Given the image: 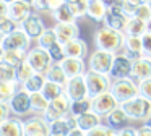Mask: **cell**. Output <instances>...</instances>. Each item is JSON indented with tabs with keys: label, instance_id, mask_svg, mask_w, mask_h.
I'll use <instances>...</instances> for the list:
<instances>
[{
	"label": "cell",
	"instance_id": "cell-56",
	"mask_svg": "<svg viewBox=\"0 0 151 136\" xmlns=\"http://www.w3.org/2000/svg\"><path fill=\"white\" fill-rule=\"evenodd\" d=\"M143 125H146L148 128H151V117H150V118H146V120H145V123H143Z\"/></svg>",
	"mask_w": 151,
	"mask_h": 136
},
{
	"label": "cell",
	"instance_id": "cell-49",
	"mask_svg": "<svg viewBox=\"0 0 151 136\" xmlns=\"http://www.w3.org/2000/svg\"><path fill=\"white\" fill-rule=\"evenodd\" d=\"M117 135L119 136H137V128H133V126H125V128L119 130Z\"/></svg>",
	"mask_w": 151,
	"mask_h": 136
},
{
	"label": "cell",
	"instance_id": "cell-42",
	"mask_svg": "<svg viewBox=\"0 0 151 136\" xmlns=\"http://www.w3.org/2000/svg\"><path fill=\"white\" fill-rule=\"evenodd\" d=\"M133 18H138L141 21H146L148 24H151V8H150V3H143V5L138 6L137 13H135Z\"/></svg>",
	"mask_w": 151,
	"mask_h": 136
},
{
	"label": "cell",
	"instance_id": "cell-1",
	"mask_svg": "<svg viewBox=\"0 0 151 136\" xmlns=\"http://www.w3.org/2000/svg\"><path fill=\"white\" fill-rule=\"evenodd\" d=\"M94 45L99 50H106V52H112V54H120L124 52V44H125V34L120 31L111 29L107 26L96 29L94 36Z\"/></svg>",
	"mask_w": 151,
	"mask_h": 136
},
{
	"label": "cell",
	"instance_id": "cell-8",
	"mask_svg": "<svg viewBox=\"0 0 151 136\" xmlns=\"http://www.w3.org/2000/svg\"><path fill=\"white\" fill-rule=\"evenodd\" d=\"M114 57L115 54H112V52L96 49L88 58V70L96 71V73H102V74H109L112 63H114Z\"/></svg>",
	"mask_w": 151,
	"mask_h": 136
},
{
	"label": "cell",
	"instance_id": "cell-31",
	"mask_svg": "<svg viewBox=\"0 0 151 136\" xmlns=\"http://www.w3.org/2000/svg\"><path fill=\"white\" fill-rule=\"evenodd\" d=\"M47 107H49V100L44 97L42 92L31 94V112H34L36 115H44Z\"/></svg>",
	"mask_w": 151,
	"mask_h": 136
},
{
	"label": "cell",
	"instance_id": "cell-47",
	"mask_svg": "<svg viewBox=\"0 0 151 136\" xmlns=\"http://www.w3.org/2000/svg\"><path fill=\"white\" fill-rule=\"evenodd\" d=\"M86 136H107V126H106V125L96 126V128L86 131Z\"/></svg>",
	"mask_w": 151,
	"mask_h": 136
},
{
	"label": "cell",
	"instance_id": "cell-21",
	"mask_svg": "<svg viewBox=\"0 0 151 136\" xmlns=\"http://www.w3.org/2000/svg\"><path fill=\"white\" fill-rule=\"evenodd\" d=\"M63 52L65 57H73V58H83L85 60L88 55V44L85 39L76 37L73 41H68L63 44Z\"/></svg>",
	"mask_w": 151,
	"mask_h": 136
},
{
	"label": "cell",
	"instance_id": "cell-45",
	"mask_svg": "<svg viewBox=\"0 0 151 136\" xmlns=\"http://www.w3.org/2000/svg\"><path fill=\"white\" fill-rule=\"evenodd\" d=\"M17 28H18V24H17V23H15L12 18H8V16L0 21V32H2L4 36H7V34H10V32H13Z\"/></svg>",
	"mask_w": 151,
	"mask_h": 136
},
{
	"label": "cell",
	"instance_id": "cell-30",
	"mask_svg": "<svg viewBox=\"0 0 151 136\" xmlns=\"http://www.w3.org/2000/svg\"><path fill=\"white\" fill-rule=\"evenodd\" d=\"M46 78L49 81H52V83L62 84V86H65V83L68 81V78H67L63 68L60 67V63H52V67H50L46 73Z\"/></svg>",
	"mask_w": 151,
	"mask_h": 136
},
{
	"label": "cell",
	"instance_id": "cell-55",
	"mask_svg": "<svg viewBox=\"0 0 151 136\" xmlns=\"http://www.w3.org/2000/svg\"><path fill=\"white\" fill-rule=\"evenodd\" d=\"M102 2H104V3H106V5H107V6H109V5H112V3H117V2H119V0H102Z\"/></svg>",
	"mask_w": 151,
	"mask_h": 136
},
{
	"label": "cell",
	"instance_id": "cell-29",
	"mask_svg": "<svg viewBox=\"0 0 151 136\" xmlns=\"http://www.w3.org/2000/svg\"><path fill=\"white\" fill-rule=\"evenodd\" d=\"M46 81H47L46 74H42V73H34L33 76L29 78V79L24 81V83L21 84V87H23L26 92H29V94L41 92V91H42V87H44V84H46Z\"/></svg>",
	"mask_w": 151,
	"mask_h": 136
},
{
	"label": "cell",
	"instance_id": "cell-19",
	"mask_svg": "<svg viewBox=\"0 0 151 136\" xmlns=\"http://www.w3.org/2000/svg\"><path fill=\"white\" fill-rule=\"evenodd\" d=\"M54 29H55L57 39H59L60 44H65L68 41L80 37V26L76 24V21L75 23H55Z\"/></svg>",
	"mask_w": 151,
	"mask_h": 136
},
{
	"label": "cell",
	"instance_id": "cell-35",
	"mask_svg": "<svg viewBox=\"0 0 151 136\" xmlns=\"http://www.w3.org/2000/svg\"><path fill=\"white\" fill-rule=\"evenodd\" d=\"M18 87H20V84L17 81L15 83H0V102L8 104L13 94L18 91Z\"/></svg>",
	"mask_w": 151,
	"mask_h": 136
},
{
	"label": "cell",
	"instance_id": "cell-54",
	"mask_svg": "<svg viewBox=\"0 0 151 136\" xmlns=\"http://www.w3.org/2000/svg\"><path fill=\"white\" fill-rule=\"evenodd\" d=\"M107 136H119V135H117V131H114V130L107 128Z\"/></svg>",
	"mask_w": 151,
	"mask_h": 136
},
{
	"label": "cell",
	"instance_id": "cell-4",
	"mask_svg": "<svg viewBox=\"0 0 151 136\" xmlns=\"http://www.w3.org/2000/svg\"><path fill=\"white\" fill-rule=\"evenodd\" d=\"M85 81H86V86H88L89 99L111 91V86H112V79L109 74L96 73V71H91V70H88L85 73Z\"/></svg>",
	"mask_w": 151,
	"mask_h": 136
},
{
	"label": "cell",
	"instance_id": "cell-33",
	"mask_svg": "<svg viewBox=\"0 0 151 136\" xmlns=\"http://www.w3.org/2000/svg\"><path fill=\"white\" fill-rule=\"evenodd\" d=\"M41 92H42L44 97L50 102V100L57 99L59 96H62V94H63V86H62V84H57V83H52V81L47 79Z\"/></svg>",
	"mask_w": 151,
	"mask_h": 136
},
{
	"label": "cell",
	"instance_id": "cell-15",
	"mask_svg": "<svg viewBox=\"0 0 151 136\" xmlns=\"http://www.w3.org/2000/svg\"><path fill=\"white\" fill-rule=\"evenodd\" d=\"M33 13H34L33 3L23 2V0H15L8 5V18H12L18 26L23 24Z\"/></svg>",
	"mask_w": 151,
	"mask_h": 136
},
{
	"label": "cell",
	"instance_id": "cell-17",
	"mask_svg": "<svg viewBox=\"0 0 151 136\" xmlns=\"http://www.w3.org/2000/svg\"><path fill=\"white\" fill-rule=\"evenodd\" d=\"M130 78H133L135 81H143L151 78V57L141 55L138 58H133Z\"/></svg>",
	"mask_w": 151,
	"mask_h": 136
},
{
	"label": "cell",
	"instance_id": "cell-9",
	"mask_svg": "<svg viewBox=\"0 0 151 136\" xmlns=\"http://www.w3.org/2000/svg\"><path fill=\"white\" fill-rule=\"evenodd\" d=\"M128 19H130V16H127L124 13L120 0H119L117 3H112V5L107 6V15H106V19H104V26L124 32L128 24Z\"/></svg>",
	"mask_w": 151,
	"mask_h": 136
},
{
	"label": "cell",
	"instance_id": "cell-18",
	"mask_svg": "<svg viewBox=\"0 0 151 136\" xmlns=\"http://www.w3.org/2000/svg\"><path fill=\"white\" fill-rule=\"evenodd\" d=\"M78 128V122H76V117L75 115H67L63 118L59 120H54L50 122V133L52 135H63V136H68L73 130Z\"/></svg>",
	"mask_w": 151,
	"mask_h": 136
},
{
	"label": "cell",
	"instance_id": "cell-51",
	"mask_svg": "<svg viewBox=\"0 0 151 136\" xmlns=\"http://www.w3.org/2000/svg\"><path fill=\"white\" fill-rule=\"evenodd\" d=\"M137 136H151V128H148L146 125L137 128Z\"/></svg>",
	"mask_w": 151,
	"mask_h": 136
},
{
	"label": "cell",
	"instance_id": "cell-16",
	"mask_svg": "<svg viewBox=\"0 0 151 136\" xmlns=\"http://www.w3.org/2000/svg\"><path fill=\"white\" fill-rule=\"evenodd\" d=\"M21 29H23L24 32L28 34V37L31 39V41H37V39L41 37V34H42L44 31H46V23H44V19L39 16V13L34 11L33 15L29 16V18L26 19V21L21 24Z\"/></svg>",
	"mask_w": 151,
	"mask_h": 136
},
{
	"label": "cell",
	"instance_id": "cell-23",
	"mask_svg": "<svg viewBox=\"0 0 151 136\" xmlns=\"http://www.w3.org/2000/svg\"><path fill=\"white\" fill-rule=\"evenodd\" d=\"M104 120H106V126H107V128L114 130V131H119V130L127 126V122L130 118H128L127 113L124 112V109L119 105L117 109H114L111 113H107V115L104 117Z\"/></svg>",
	"mask_w": 151,
	"mask_h": 136
},
{
	"label": "cell",
	"instance_id": "cell-37",
	"mask_svg": "<svg viewBox=\"0 0 151 136\" xmlns=\"http://www.w3.org/2000/svg\"><path fill=\"white\" fill-rule=\"evenodd\" d=\"M34 73H36V71H34V68L31 67L26 60H24L21 65H18V67H17V83L21 86V84H23L24 81L29 79Z\"/></svg>",
	"mask_w": 151,
	"mask_h": 136
},
{
	"label": "cell",
	"instance_id": "cell-3",
	"mask_svg": "<svg viewBox=\"0 0 151 136\" xmlns=\"http://www.w3.org/2000/svg\"><path fill=\"white\" fill-rule=\"evenodd\" d=\"M111 92L119 100V104H124L127 100H132L133 97L140 96V92H138V83L133 78H122V79L112 81Z\"/></svg>",
	"mask_w": 151,
	"mask_h": 136
},
{
	"label": "cell",
	"instance_id": "cell-41",
	"mask_svg": "<svg viewBox=\"0 0 151 136\" xmlns=\"http://www.w3.org/2000/svg\"><path fill=\"white\" fill-rule=\"evenodd\" d=\"M47 52H49V55H50V58H52L54 63H60V62H62L63 58H65V52H63V44H60V42L54 44Z\"/></svg>",
	"mask_w": 151,
	"mask_h": 136
},
{
	"label": "cell",
	"instance_id": "cell-28",
	"mask_svg": "<svg viewBox=\"0 0 151 136\" xmlns=\"http://www.w3.org/2000/svg\"><path fill=\"white\" fill-rule=\"evenodd\" d=\"M50 15L55 19V23H75L76 21V18H75V15H73L72 8H70L68 2H63L62 5L57 6Z\"/></svg>",
	"mask_w": 151,
	"mask_h": 136
},
{
	"label": "cell",
	"instance_id": "cell-38",
	"mask_svg": "<svg viewBox=\"0 0 151 136\" xmlns=\"http://www.w3.org/2000/svg\"><path fill=\"white\" fill-rule=\"evenodd\" d=\"M17 81V68L2 62L0 63V83H15Z\"/></svg>",
	"mask_w": 151,
	"mask_h": 136
},
{
	"label": "cell",
	"instance_id": "cell-57",
	"mask_svg": "<svg viewBox=\"0 0 151 136\" xmlns=\"http://www.w3.org/2000/svg\"><path fill=\"white\" fill-rule=\"evenodd\" d=\"M135 2H137L138 5H143V3H148L150 0H135Z\"/></svg>",
	"mask_w": 151,
	"mask_h": 136
},
{
	"label": "cell",
	"instance_id": "cell-5",
	"mask_svg": "<svg viewBox=\"0 0 151 136\" xmlns=\"http://www.w3.org/2000/svg\"><path fill=\"white\" fill-rule=\"evenodd\" d=\"M72 113V100L68 99L65 92L62 96H59L57 99L50 100L49 102V107L47 110L44 112V117H46L47 122H54V120H59V118H63V117L70 115Z\"/></svg>",
	"mask_w": 151,
	"mask_h": 136
},
{
	"label": "cell",
	"instance_id": "cell-7",
	"mask_svg": "<svg viewBox=\"0 0 151 136\" xmlns=\"http://www.w3.org/2000/svg\"><path fill=\"white\" fill-rule=\"evenodd\" d=\"M31 39L28 37V34L21 29V26H18L13 32L4 36L2 39V45L5 50H20V52H28L31 49Z\"/></svg>",
	"mask_w": 151,
	"mask_h": 136
},
{
	"label": "cell",
	"instance_id": "cell-32",
	"mask_svg": "<svg viewBox=\"0 0 151 136\" xmlns=\"http://www.w3.org/2000/svg\"><path fill=\"white\" fill-rule=\"evenodd\" d=\"M37 45H39L41 49H44V50H49L50 47H52L54 44H57L59 42V39H57V34H55V29L54 28H47L46 31L41 34V37L37 39Z\"/></svg>",
	"mask_w": 151,
	"mask_h": 136
},
{
	"label": "cell",
	"instance_id": "cell-2",
	"mask_svg": "<svg viewBox=\"0 0 151 136\" xmlns=\"http://www.w3.org/2000/svg\"><path fill=\"white\" fill-rule=\"evenodd\" d=\"M120 107L124 109V112L127 113V117L130 120L145 122L146 118L151 117V100L145 99L141 96H137L132 100H127V102L120 104Z\"/></svg>",
	"mask_w": 151,
	"mask_h": 136
},
{
	"label": "cell",
	"instance_id": "cell-40",
	"mask_svg": "<svg viewBox=\"0 0 151 136\" xmlns=\"http://www.w3.org/2000/svg\"><path fill=\"white\" fill-rule=\"evenodd\" d=\"M88 2H89V0H75V2H70L68 3L76 19L86 16V11H88Z\"/></svg>",
	"mask_w": 151,
	"mask_h": 136
},
{
	"label": "cell",
	"instance_id": "cell-34",
	"mask_svg": "<svg viewBox=\"0 0 151 136\" xmlns=\"http://www.w3.org/2000/svg\"><path fill=\"white\" fill-rule=\"evenodd\" d=\"M65 0H33V8L34 11H49L52 13L57 6H60Z\"/></svg>",
	"mask_w": 151,
	"mask_h": 136
},
{
	"label": "cell",
	"instance_id": "cell-53",
	"mask_svg": "<svg viewBox=\"0 0 151 136\" xmlns=\"http://www.w3.org/2000/svg\"><path fill=\"white\" fill-rule=\"evenodd\" d=\"M4 52H5V49H4V45H2V42H0V63L4 62Z\"/></svg>",
	"mask_w": 151,
	"mask_h": 136
},
{
	"label": "cell",
	"instance_id": "cell-27",
	"mask_svg": "<svg viewBox=\"0 0 151 136\" xmlns=\"http://www.w3.org/2000/svg\"><path fill=\"white\" fill-rule=\"evenodd\" d=\"M150 29V24H148L146 21H141V19L138 18H133L132 16L130 19H128V24L127 28H125L124 34L125 36H135V37H141V36L145 34V32Z\"/></svg>",
	"mask_w": 151,
	"mask_h": 136
},
{
	"label": "cell",
	"instance_id": "cell-52",
	"mask_svg": "<svg viewBox=\"0 0 151 136\" xmlns=\"http://www.w3.org/2000/svg\"><path fill=\"white\" fill-rule=\"evenodd\" d=\"M68 136H86V131H83V130L76 128V130H73V131L70 133Z\"/></svg>",
	"mask_w": 151,
	"mask_h": 136
},
{
	"label": "cell",
	"instance_id": "cell-14",
	"mask_svg": "<svg viewBox=\"0 0 151 136\" xmlns=\"http://www.w3.org/2000/svg\"><path fill=\"white\" fill-rule=\"evenodd\" d=\"M24 135L26 136H50V123L44 115H33L24 120Z\"/></svg>",
	"mask_w": 151,
	"mask_h": 136
},
{
	"label": "cell",
	"instance_id": "cell-60",
	"mask_svg": "<svg viewBox=\"0 0 151 136\" xmlns=\"http://www.w3.org/2000/svg\"><path fill=\"white\" fill-rule=\"evenodd\" d=\"M23 2H28V3H33V0H23Z\"/></svg>",
	"mask_w": 151,
	"mask_h": 136
},
{
	"label": "cell",
	"instance_id": "cell-43",
	"mask_svg": "<svg viewBox=\"0 0 151 136\" xmlns=\"http://www.w3.org/2000/svg\"><path fill=\"white\" fill-rule=\"evenodd\" d=\"M138 92H140L141 97L151 100V78L143 81H138Z\"/></svg>",
	"mask_w": 151,
	"mask_h": 136
},
{
	"label": "cell",
	"instance_id": "cell-63",
	"mask_svg": "<svg viewBox=\"0 0 151 136\" xmlns=\"http://www.w3.org/2000/svg\"><path fill=\"white\" fill-rule=\"evenodd\" d=\"M148 3H150V8H151V0H150V2H148Z\"/></svg>",
	"mask_w": 151,
	"mask_h": 136
},
{
	"label": "cell",
	"instance_id": "cell-6",
	"mask_svg": "<svg viewBox=\"0 0 151 136\" xmlns=\"http://www.w3.org/2000/svg\"><path fill=\"white\" fill-rule=\"evenodd\" d=\"M26 62L34 68L36 73H42V74H46L47 70H49L54 63L50 55H49V52L41 49L39 45L31 47L29 50L26 52Z\"/></svg>",
	"mask_w": 151,
	"mask_h": 136
},
{
	"label": "cell",
	"instance_id": "cell-22",
	"mask_svg": "<svg viewBox=\"0 0 151 136\" xmlns=\"http://www.w3.org/2000/svg\"><path fill=\"white\" fill-rule=\"evenodd\" d=\"M0 136H26L24 135V122L18 117H10L0 125Z\"/></svg>",
	"mask_w": 151,
	"mask_h": 136
},
{
	"label": "cell",
	"instance_id": "cell-10",
	"mask_svg": "<svg viewBox=\"0 0 151 136\" xmlns=\"http://www.w3.org/2000/svg\"><path fill=\"white\" fill-rule=\"evenodd\" d=\"M132 65H133V58H130L125 52L115 54L114 63H112V68H111V71H109L111 79L115 81V79H122V78H130Z\"/></svg>",
	"mask_w": 151,
	"mask_h": 136
},
{
	"label": "cell",
	"instance_id": "cell-46",
	"mask_svg": "<svg viewBox=\"0 0 151 136\" xmlns=\"http://www.w3.org/2000/svg\"><path fill=\"white\" fill-rule=\"evenodd\" d=\"M141 41H143V54L151 57V28L141 36Z\"/></svg>",
	"mask_w": 151,
	"mask_h": 136
},
{
	"label": "cell",
	"instance_id": "cell-24",
	"mask_svg": "<svg viewBox=\"0 0 151 136\" xmlns=\"http://www.w3.org/2000/svg\"><path fill=\"white\" fill-rule=\"evenodd\" d=\"M107 15V5L102 0H89L88 2V11L86 16L96 23H104Z\"/></svg>",
	"mask_w": 151,
	"mask_h": 136
},
{
	"label": "cell",
	"instance_id": "cell-20",
	"mask_svg": "<svg viewBox=\"0 0 151 136\" xmlns=\"http://www.w3.org/2000/svg\"><path fill=\"white\" fill-rule=\"evenodd\" d=\"M60 67L63 68L67 78H76V76H83L86 73V63L83 58H73V57H65L60 62Z\"/></svg>",
	"mask_w": 151,
	"mask_h": 136
},
{
	"label": "cell",
	"instance_id": "cell-39",
	"mask_svg": "<svg viewBox=\"0 0 151 136\" xmlns=\"http://www.w3.org/2000/svg\"><path fill=\"white\" fill-rule=\"evenodd\" d=\"M91 110V99H83V100H76V102H72V115L80 117L83 113L89 112Z\"/></svg>",
	"mask_w": 151,
	"mask_h": 136
},
{
	"label": "cell",
	"instance_id": "cell-12",
	"mask_svg": "<svg viewBox=\"0 0 151 136\" xmlns=\"http://www.w3.org/2000/svg\"><path fill=\"white\" fill-rule=\"evenodd\" d=\"M63 92L68 96V99L72 102L88 99L89 96H88V86H86V81H85V74L76 78H68V81L63 86Z\"/></svg>",
	"mask_w": 151,
	"mask_h": 136
},
{
	"label": "cell",
	"instance_id": "cell-26",
	"mask_svg": "<svg viewBox=\"0 0 151 136\" xmlns=\"http://www.w3.org/2000/svg\"><path fill=\"white\" fill-rule=\"evenodd\" d=\"M124 52L130 58H138L143 54V41L141 37H135V36H125V44H124Z\"/></svg>",
	"mask_w": 151,
	"mask_h": 136
},
{
	"label": "cell",
	"instance_id": "cell-61",
	"mask_svg": "<svg viewBox=\"0 0 151 136\" xmlns=\"http://www.w3.org/2000/svg\"><path fill=\"white\" fill-rule=\"evenodd\" d=\"M65 2H68V3H70V2H75V0H65Z\"/></svg>",
	"mask_w": 151,
	"mask_h": 136
},
{
	"label": "cell",
	"instance_id": "cell-59",
	"mask_svg": "<svg viewBox=\"0 0 151 136\" xmlns=\"http://www.w3.org/2000/svg\"><path fill=\"white\" fill-rule=\"evenodd\" d=\"M2 39H4V34H2V32H0V42H2Z\"/></svg>",
	"mask_w": 151,
	"mask_h": 136
},
{
	"label": "cell",
	"instance_id": "cell-44",
	"mask_svg": "<svg viewBox=\"0 0 151 136\" xmlns=\"http://www.w3.org/2000/svg\"><path fill=\"white\" fill-rule=\"evenodd\" d=\"M120 5H122V10H124V13L127 16H135V13H137L138 10V3L135 2V0H120Z\"/></svg>",
	"mask_w": 151,
	"mask_h": 136
},
{
	"label": "cell",
	"instance_id": "cell-50",
	"mask_svg": "<svg viewBox=\"0 0 151 136\" xmlns=\"http://www.w3.org/2000/svg\"><path fill=\"white\" fill-rule=\"evenodd\" d=\"M8 16V3H5L4 0H0V21Z\"/></svg>",
	"mask_w": 151,
	"mask_h": 136
},
{
	"label": "cell",
	"instance_id": "cell-13",
	"mask_svg": "<svg viewBox=\"0 0 151 136\" xmlns=\"http://www.w3.org/2000/svg\"><path fill=\"white\" fill-rule=\"evenodd\" d=\"M119 105H120V104H119V100L114 97V94H112L111 91L102 92V94H99V96H96L91 99V110L96 112L98 115H101V117H106L114 109H117Z\"/></svg>",
	"mask_w": 151,
	"mask_h": 136
},
{
	"label": "cell",
	"instance_id": "cell-36",
	"mask_svg": "<svg viewBox=\"0 0 151 136\" xmlns=\"http://www.w3.org/2000/svg\"><path fill=\"white\" fill-rule=\"evenodd\" d=\"M24 60H26V52H20V50H5L4 52V62L15 68L18 65H21Z\"/></svg>",
	"mask_w": 151,
	"mask_h": 136
},
{
	"label": "cell",
	"instance_id": "cell-62",
	"mask_svg": "<svg viewBox=\"0 0 151 136\" xmlns=\"http://www.w3.org/2000/svg\"><path fill=\"white\" fill-rule=\"evenodd\" d=\"M50 136H63V135H50Z\"/></svg>",
	"mask_w": 151,
	"mask_h": 136
},
{
	"label": "cell",
	"instance_id": "cell-25",
	"mask_svg": "<svg viewBox=\"0 0 151 136\" xmlns=\"http://www.w3.org/2000/svg\"><path fill=\"white\" fill-rule=\"evenodd\" d=\"M76 122H78V128L80 130H83V131H89V130L102 125V117L98 115L96 112H93V110H89V112L76 117Z\"/></svg>",
	"mask_w": 151,
	"mask_h": 136
},
{
	"label": "cell",
	"instance_id": "cell-48",
	"mask_svg": "<svg viewBox=\"0 0 151 136\" xmlns=\"http://www.w3.org/2000/svg\"><path fill=\"white\" fill-rule=\"evenodd\" d=\"M12 115L10 112V107H8V104H2L0 102V125L5 122V120H8Z\"/></svg>",
	"mask_w": 151,
	"mask_h": 136
},
{
	"label": "cell",
	"instance_id": "cell-58",
	"mask_svg": "<svg viewBox=\"0 0 151 136\" xmlns=\"http://www.w3.org/2000/svg\"><path fill=\"white\" fill-rule=\"evenodd\" d=\"M4 2H5V3H8V5H10V3H12V2H15V0H4Z\"/></svg>",
	"mask_w": 151,
	"mask_h": 136
},
{
	"label": "cell",
	"instance_id": "cell-11",
	"mask_svg": "<svg viewBox=\"0 0 151 136\" xmlns=\"http://www.w3.org/2000/svg\"><path fill=\"white\" fill-rule=\"evenodd\" d=\"M10 112L17 117H23L31 113V94L26 92L23 87H18V91L13 94V97L8 102Z\"/></svg>",
	"mask_w": 151,
	"mask_h": 136
}]
</instances>
